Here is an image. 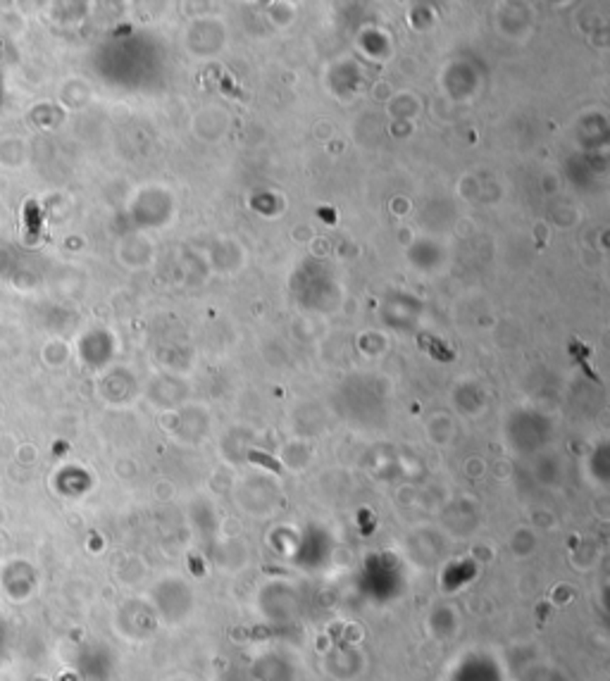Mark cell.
<instances>
[{
    "label": "cell",
    "mask_w": 610,
    "mask_h": 681,
    "mask_svg": "<svg viewBox=\"0 0 610 681\" xmlns=\"http://www.w3.org/2000/svg\"><path fill=\"white\" fill-rule=\"evenodd\" d=\"M250 460H255V462H262V465H267L272 467L274 472H279V465H277L274 460L270 458V455H260V453H250Z\"/></svg>",
    "instance_id": "cell-1"
}]
</instances>
